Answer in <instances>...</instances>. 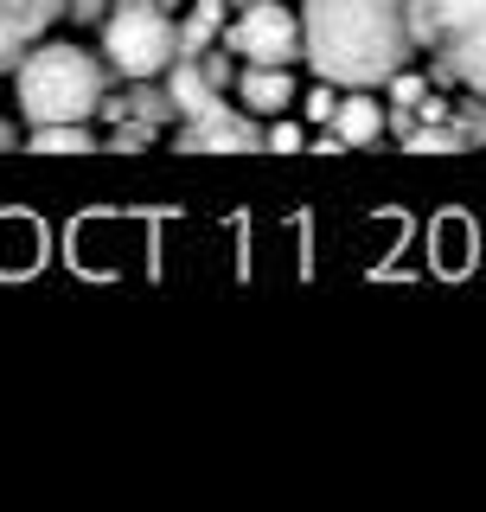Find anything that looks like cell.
<instances>
[{
  "label": "cell",
  "mask_w": 486,
  "mask_h": 512,
  "mask_svg": "<svg viewBox=\"0 0 486 512\" xmlns=\"http://www.w3.org/2000/svg\"><path fill=\"white\" fill-rule=\"evenodd\" d=\"M416 58L403 0H301V64L339 90H378Z\"/></svg>",
  "instance_id": "cell-1"
},
{
  "label": "cell",
  "mask_w": 486,
  "mask_h": 512,
  "mask_svg": "<svg viewBox=\"0 0 486 512\" xmlns=\"http://www.w3.org/2000/svg\"><path fill=\"white\" fill-rule=\"evenodd\" d=\"M237 96L250 116H282V109H295V77H288V64H237Z\"/></svg>",
  "instance_id": "cell-8"
},
{
  "label": "cell",
  "mask_w": 486,
  "mask_h": 512,
  "mask_svg": "<svg viewBox=\"0 0 486 512\" xmlns=\"http://www.w3.org/2000/svg\"><path fill=\"white\" fill-rule=\"evenodd\" d=\"M122 103V116H135V122H148V128H173L180 116H173V103H167V90L154 84V77H128V90L116 96Z\"/></svg>",
  "instance_id": "cell-13"
},
{
  "label": "cell",
  "mask_w": 486,
  "mask_h": 512,
  "mask_svg": "<svg viewBox=\"0 0 486 512\" xmlns=\"http://www.w3.org/2000/svg\"><path fill=\"white\" fill-rule=\"evenodd\" d=\"M435 58L455 71V84H461V90H480V96H486V7L455 32V39L435 45Z\"/></svg>",
  "instance_id": "cell-9"
},
{
  "label": "cell",
  "mask_w": 486,
  "mask_h": 512,
  "mask_svg": "<svg viewBox=\"0 0 486 512\" xmlns=\"http://www.w3.org/2000/svg\"><path fill=\"white\" fill-rule=\"evenodd\" d=\"M448 122L461 128V141H467V148H486V96H480V90L455 96V103H448Z\"/></svg>",
  "instance_id": "cell-15"
},
{
  "label": "cell",
  "mask_w": 486,
  "mask_h": 512,
  "mask_svg": "<svg viewBox=\"0 0 486 512\" xmlns=\"http://www.w3.org/2000/svg\"><path fill=\"white\" fill-rule=\"evenodd\" d=\"M231 7H243V0H231Z\"/></svg>",
  "instance_id": "cell-22"
},
{
  "label": "cell",
  "mask_w": 486,
  "mask_h": 512,
  "mask_svg": "<svg viewBox=\"0 0 486 512\" xmlns=\"http://www.w3.org/2000/svg\"><path fill=\"white\" fill-rule=\"evenodd\" d=\"M167 103H173V116H199V109H212L224 90H231V77H237V58L224 52V45H205V52H180L167 64Z\"/></svg>",
  "instance_id": "cell-5"
},
{
  "label": "cell",
  "mask_w": 486,
  "mask_h": 512,
  "mask_svg": "<svg viewBox=\"0 0 486 512\" xmlns=\"http://www.w3.org/2000/svg\"><path fill=\"white\" fill-rule=\"evenodd\" d=\"M20 148H32V154H90L96 135H90V122H32L20 135Z\"/></svg>",
  "instance_id": "cell-12"
},
{
  "label": "cell",
  "mask_w": 486,
  "mask_h": 512,
  "mask_svg": "<svg viewBox=\"0 0 486 512\" xmlns=\"http://www.w3.org/2000/svg\"><path fill=\"white\" fill-rule=\"evenodd\" d=\"M327 128L346 141V148H371V141L384 135V103H378V90H339Z\"/></svg>",
  "instance_id": "cell-10"
},
{
  "label": "cell",
  "mask_w": 486,
  "mask_h": 512,
  "mask_svg": "<svg viewBox=\"0 0 486 512\" xmlns=\"http://www.w3.org/2000/svg\"><path fill=\"white\" fill-rule=\"evenodd\" d=\"M263 148H275V154H301V148H307V135H301L295 122H275V116H269V128H263Z\"/></svg>",
  "instance_id": "cell-19"
},
{
  "label": "cell",
  "mask_w": 486,
  "mask_h": 512,
  "mask_svg": "<svg viewBox=\"0 0 486 512\" xmlns=\"http://www.w3.org/2000/svg\"><path fill=\"white\" fill-rule=\"evenodd\" d=\"M486 0H403V13H410V39L416 52H435L442 39H455V32L474 20Z\"/></svg>",
  "instance_id": "cell-7"
},
{
  "label": "cell",
  "mask_w": 486,
  "mask_h": 512,
  "mask_svg": "<svg viewBox=\"0 0 486 512\" xmlns=\"http://www.w3.org/2000/svg\"><path fill=\"white\" fill-rule=\"evenodd\" d=\"M224 52L237 64H301V13H288L282 0H243V13L218 32Z\"/></svg>",
  "instance_id": "cell-4"
},
{
  "label": "cell",
  "mask_w": 486,
  "mask_h": 512,
  "mask_svg": "<svg viewBox=\"0 0 486 512\" xmlns=\"http://www.w3.org/2000/svg\"><path fill=\"white\" fill-rule=\"evenodd\" d=\"M13 84H20V122H90L96 103L109 96L116 71L96 52L71 39H32L26 58L13 64Z\"/></svg>",
  "instance_id": "cell-2"
},
{
  "label": "cell",
  "mask_w": 486,
  "mask_h": 512,
  "mask_svg": "<svg viewBox=\"0 0 486 512\" xmlns=\"http://www.w3.org/2000/svg\"><path fill=\"white\" fill-rule=\"evenodd\" d=\"M403 154H467V141L455 122H416L403 135Z\"/></svg>",
  "instance_id": "cell-14"
},
{
  "label": "cell",
  "mask_w": 486,
  "mask_h": 512,
  "mask_svg": "<svg viewBox=\"0 0 486 512\" xmlns=\"http://www.w3.org/2000/svg\"><path fill=\"white\" fill-rule=\"evenodd\" d=\"M224 7H231V0H192L186 20H173V58L218 45V32H224Z\"/></svg>",
  "instance_id": "cell-11"
},
{
  "label": "cell",
  "mask_w": 486,
  "mask_h": 512,
  "mask_svg": "<svg viewBox=\"0 0 486 512\" xmlns=\"http://www.w3.org/2000/svg\"><path fill=\"white\" fill-rule=\"evenodd\" d=\"M7 148H20V122H7V116H0V154H7Z\"/></svg>",
  "instance_id": "cell-21"
},
{
  "label": "cell",
  "mask_w": 486,
  "mask_h": 512,
  "mask_svg": "<svg viewBox=\"0 0 486 512\" xmlns=\"http://www.w3.org/2000/svg\"><path fill=\"white\" fill-rule=\"evenodd\" d=\"M103 7H109V0H64L71 26H96V20H103Z\"/></svg>",
  "instance_id": "cell-20"
},
{
  "label": "cell",
  "mask_w": 486,
  "mask_h": 512,
  "mask_svg": "<svg viewBox=\"0 0 486 512\" xmlns=\"http://www.w3.org/2000/svg\"><path fill=\"white\" fill-rule=\"evenodd\" d=\"M26 45H32V32H26L20 20H13V13H7V7H0V77H7V71H13V64H20V58H26Z\"/></svg>",
  "instance_id": "cell-16"
},
{
  "label": "cell",
  "mask_w": 486,
  "mask_h": 512,
  "mask_svg": "<svg viewBox=\"0 0 486 512\" xmlns=\"http://www.w3.org/2000/svg\"><path fill=\"white\" fill-rule=\"evenodd\" d=\"M333 103H339V84H327V77H320V84H314V90L301 96L307 122H320V128H327V116H333Z\"/></svg>",
  "instance_id": "cell-18"
},
{
  "label": "cell",
  "mask_w": 486,
  "mask_h": 512,
  "mask_svg": "<svg viewBox=\"0 0 486 512\" xmlns=\"http://www.w3.org/2000/svg\"><path fill=\"white\" fill-rule=\"evenodd\" d=\"M154 135H160V128L135 122V116H122V122H109V154H141V148H148Z\"/></svg>",
  "instance_id": "cell-17"
},
{
  "label": "cell",
  "mask_w": 486,
  "mask_h": 512,
  "mask_svg": "<svg viewBox=\"0 0 486 512\" xmlns=\"http://www.w3.org/2000/svg\"><path fill=\"white\" fill-rule=\"evenodd\" d=\"M103 64L122 77H160L173 64V7L167 0H109L103 20Z\"/></svg>",
  "instance_id": "cell-3"
},
{
  "label": "cell",
  "mask_w": 486,
  "mask_h": 512,
  "mask_svg": "<svg viewBox=\"0 0 486 512\" xmlns=\"http://www.w3.org/2000/svg\"><path fill=\"white\" fill-rule=\"evenodd\" d=\"M173 148H180V154H256V148H263V122H256L250 109H231L218 96V103L199 109V116H180Z\"/></svg>",
  "instance_id": "cell-6"
}]
</instances>
